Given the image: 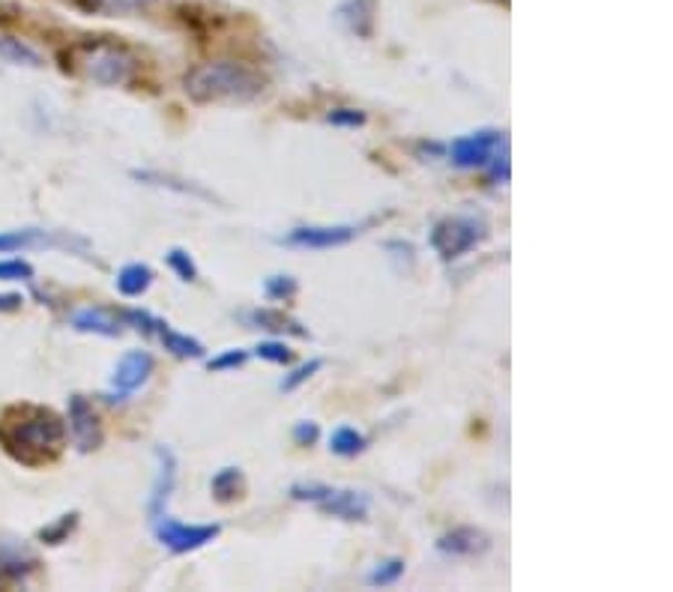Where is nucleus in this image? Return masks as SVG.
<instances>
[{
  "mask_svg": "<svg viewBox=\"0 0 673 592\" xmlns=\"http://www.w3.org/2000/svg\"><path fill=\"white\" fill-rule=\"evenodd\" d=\"M72 329L78 333H90V335H106V338H117L123 333V320L108 312V308L99 306H87L72 312Z\"/></svg>",
  "mask_w": 673,
  "mask_h": 592,
  "instance_id": "obj_15",
  "label": "nucleus"
},
{
  "mask_svg": "<svg viewBox=\"0 0 673 592\" xmlns=\"http://www.w3.org/2000/svg\"><path fill=\"white\" fill-rule=\"evenodd\" d=\"M297 290H299V285L294 276L264 278V296H267V299H276V303H288V299L297 296Z\"/></svg>",
  "mask_w": 673,
  "mask_h": 592,
  "instance_id": "obj_24",
  "label": "nucleus"
},
{
  "mask_svg": "<svg viewBox=\"0 0 673 592\" xmlns=\"http://www.w3.org/2000/svg\"><path fill=\"white\" fill-rule=\"evenodd\" d=\"M33 264L24 258H7L0 260V282H33Z\"/></svg>",
  "mask_w": 673,
  "mask_h": 592,
  "instance_id": "obj_27",
  "label": "nucleus"
},
{
  "mask_svg": "<svg viewBox=\"0 0 673 592\" xmlns=\"http://www.w3.org/2000/svg\"><path fill=\"white\" fill-rule=\"evenodd\" d=\"M156 482H154V494H150V503H147V512H150V521L159 515H165V506H168V497H171L174 482H177V458L168 446H159L156 450Z\"/></svg>",
  "mask_w": 673,
  "mask_h": 592,
  "instance_id": "obj_13",
  "label": "nucleus"
},
{
  "mask_svg": "<svg viewBox=\"0 0 673 592\" xmlns=\"http://www.w3.org/2000/svg\"><path fill=\"white\" fill-rule=\"evenodd\" d=\"M503 150H509L506 135L497 132V129H479V132L455 138L453 147H449V159H453L455 168H464V171H476V168L485 171Z\"/></svg>",
  "mask_w": 673,
  "mask_h": 592,
  "instance_id": "obj_6",
  "label": "nucleus"
},
{
  "mask_svg": "<svg viewBox=\"0 0 673 592\" xmlns=\"http://www.w3.org/2000/svg\"><path fill=\"white\" fill-rule=\"evenodd\" d=\"M97 10L106 12H135V10H147V7H154L156 0H90Z\"/></svg>",
  "mask_w": 673,
  "mask_h": 592,
  "instance_id": "obj_32",
  "label": "nucleus"
},
{
  "mask_svg": "<svg viewBox=\"0 0 673 592\" xmlns=\"http://www.w3.org/2000/svg\"><path fill=\"white\" fill-rule=\"evenodd\" d=\"M154 533L159 539V545L168 547L171 554H192L198 547L210 545L212 539L221 533L219 524H184L168 512L154 517Z\"/></svg>",
  "mask_w": 673,
  "mask_h": 592,
  "instance_id": "obj_7",
  "label": "nucleus"
},
{
  "mask_svg": "<svg viewBox=\"0 0 673 592\" xmlns=\"http://www.w3.org/2000/svg\"><path fill=\"white\" fill-rule=\"evenodd\" d=\"M67 431L81 452H93L102 446V422H99L97 407L87 402L85 395H72L69 398Z\"/></svg>",
  "mask_w": 673,
  "mask_h": 592,
  "instance_id": "obj_9",
  "label": "nucleus"
},
{
  "mask_svg": "<svg viewBox=\"0 0 673 592\" xmlns=\"http://www.w3.org/2000/svg\"><path fill=\"white\" fill-rule=\"evenodd\" d=\"M117 294L126 296V299H135V296L147 294V287L154 285V269L147 264H126L115 278Z\"/></svg>",
  "mask_w": 673,
  "mask_h": 592,
  "instance_id": "obj_18",
  "label": "nucleus"
},
{
  "mask_svg": "<svg viewBox=\"0 0 673 592\" xmlns=\"http://www.w3.org/2000/svg\"><path fill=\"white\" fill-rule=\"evenodd\" d=\"M246 320L273 335H297V338H306L308 335L294 317H288L285 312H279V308H255V312L246 315Z\"/></svg>",
  "mask_w": 673,
  "mask_h": 592,
  "instance_id": "obj_17",
  "label": "nucleus"
},
{
  "mask_svg": "<svg viewBox=\"0 0 673 592\" xmlns=\"http://www.w3.org/2000/svg\"><path fill=\"white\" fill-rule=\"evenodd\" d=\"M320 437V428L318 422L311 420H303L294 425V440H297V446H315Z\"/></svg>",
  "mask_w": 673,
  "mask_h": 592,
  "instance_id": "obj_33",
  "label": "nucleus"
},
{
  "mask_svg": "<svg viewBox=\"0 0 673 592\" xmlns=\"http://www.w3.org/2000/svg\"><path fill=\"white\" fill-rule=\"evenodd\" d=\"M21 303H24L21 294H0V315H3V312H16Z\"/></svg>",
  "mask_w": 673,
  "mask_h": 592,
  "instance_id": "obj_34",
  "label": "nucleus"
},
{
  "mask_svg": "<svg viewBox=\"0 0 673 592\" xmlns=\"http://www.w3.org/2000/svg\"><path fill=\"white\" fill-rule=\"evenodd\" d=\"M246 359H249L246 351H240V347H231V351H225V354L212 356L210 363H207V368H210V372H234V368H240Z\"/></svg>",
  "mask_w": 673,
  "mask_h": 592,
  "instance_id": "obj_30",
  "label": "nucleus"
},
{
  "mask_svg": "<svg viewBox=\"0 0 673 592\" xmlns=\"http://www.w3.org/2000/svg\"><path fill=\"white\" fill-rule=\"evenodd\" d=\"M329 450H333V455H338V458H356L359 452L366 450V437L356 428H350V425H342V428L333 431Z\"/></svg>",
  "mask_w": 673,
  "mask_h": 592,
  "instance_id": "obj_21",
  "label": "nucleus"
},
{
  "mask_svg": "<svg viewBox=\"0 0 673 592\" xmlns=\"http://www.w3.org/2000/svg\"><path fill=\"white\" fill-rule=\"evenodd\" d=\"M255 356L264 359V363L288 365L290 359H294V351H290L285 342H260L258 347H255Z\"/></svg>",
  "mask_w": 673,
  "mask_h": 592,
  "instance_id": "obj_28",
  "label": "nucleus"
},
{
  "mask_svg": "<svg viewBox=\"0 0 673 592\" xmlns=\"http://www.w3.org/2000/svg\"><path fill=\"white\" fill-rule=\"evenodd\" d=\"M404 574V560L402 556H393V560H384L377 563L372 572H368V586H393V583L402 581Z\"/></svg>",
  "mask_w": 673,
  "mask_h": 592,
  "instance_id": "obj_23",
  "label": "nucleus"
},
{
  "mask_svg": "<svg viewBox=\"0 0 673 592\" xmlns=\"http://www.w3.org/2000/svg\"><path fill=\"white\" fill-rule=\"evenodd\" d=\"M39 569L37 551L19 535L0 533V581H24Z\"/></svg>",
  "mask_w": 673,
  "mask_h": 592,
  "instance_id": "obj_11",
  "label": "nucleus"
},
{
  "mask_svg": "<svg viewBox=\"0 0 673 592\" xmlns=\"http://www.w3.org/2000/svg\"><path fill=\"white\" fill-rule=\"evenodd\" d=\"M165 260H168V267L177 273L180 282H195V278H198V267H195L192 255L186 249H171L165 255Z\"/></svg>",
  "mask_w": 673,
  "mask_h": 592,
  "instance_id": "obj_26",
  "label": "nucleus"
},
{
  "mask_svg": "<svg viewBox=\"0 0 673 592\" xmlns=\"http://www.w3.org/2000/svg\"><path fill=\"white\" fill-rule=\"evenodd\" d=\"M24 249H81L87 251L85 237H72V234H58V230L42 228H19V230H0V255L7 251Z\"/></svg>",
  "mask_w": 673,
  "mask_h": 592,
  "instance_id": "obj_8",
  "label": "nucleus"
},
{
  "mask_svg": "<svg viewBox=\"0 0 673 592\" xmlns=\"http://www.w3.org/2000/svg\"><path fill=\"white\" fill-rule=\"evenodd\" d=\"M154 335L162 342V347L168 351L171 356H177V359H201L204 356V344L198 342V338H192V335L186 333H177L171 324H165V320H159L154 329Z\"/></svg>",
  "mask_w": 673,
  "mask_h": 592,
  "instance_id": "obj_16",
  "label": "nucleus"
},
{
  "mask_svg": "<svg viewBox=\"0 0 673 592\" xmlns=\"http://www.w3.org/2000/svg\"><path fill=\"white\" fill-rule=\"evenodd\" d=\"M491 547V539L476 526H455L437 539V551L446 556H479Z\"/></svg>",
  "mask_w": 673,
  "mask_h": 592,
  "instance_id": "obj_14",
  "label": "nucleus"
},
{
  "mask_svg": "<svg viewBox=\"0 0 673 592\" xmlns=\"http://www.w3.org/2000/svg\"><path fill=\"white\" fill-rule=\"evenodd\" d=\"M320 368H324V359H308V363H303L299 368H294V372H290L288 377L281 381V389H285V392L299 389V386H303L306 381H311V377H315Z\"/></svg>",
  "mask_w": 673,
  "mask_h": 592,
  "instance_id": "obj_29",
  "label": "nucleus"
},
{
  "mask_svg": "<svg viewBox=\"0 0 673 592\" xmlns=\"http://www.w3.org/2000/svg\"><path fill=\"white\" fill-rule=\"evenodd\" d=\"M67 422L51 407L10 404L0 413V450L21 467H51L67 452Z\"/></svg>",
  "mask_w": 673,
  "mask_h": 592,
  "instance_id": "obj_1",
  "label": "nucleus"
},
{
  "mask_svg": "<svg viewBox=\"0 0 673 592\" xmlns=\"http://www.w3.org/2000/svg\"><path fill=\"white\" fill-rule=\"evenodd\" d=\"M342 21L354 30L356 37H372V24H375V0H345L338 10Z\"/></svg>",
  "mask_w": 673,
  "mask_h": 592,
  "instance_id": "obj_19",
  "label": "nucleus"
},
{
  "mask_svg": "<svg viewBox=\"0 0 673 592\" xmlns=\"http://www.w3.org/2000/svg\"><path fill=\"white\" fill-rule=\"evenodd\" d=\"M76 524H78V512L60 515L55 524L42 526V530H39V539H42L46 545H60V542H67V535L76 530Z\"/></svg>",
  "mask_w": 673,
  "mask_h": 592,
  "instance_id": "obj_25",
  "label": "nucleus"
},
{
  "mask_svg": "<svg viewBox=\"0 0 673 592\" xmlns=\"http://www.w3.org/2000/svg\"><path fill=\"white\" fill-rule=\"evenodd\" d=\"M0 58L10 60V63H19V67H42V58H39L37 48H30L28 42L12 37H0Z\"/></svg>",
  "mask_w": 673,
  "mask_h": 592,
  "instance_id": "obj_22",
  "label": "nucleus"
},
{
  "mask_svg": "<svg viewBox=\"0 0 673 592\" xmlns=\"http://www.w3.org/2000/svg\"><path fill=\"white\" fill-rule=\"evenodd\" d=\"M485 239H488V225L476 216H443L428 234V243L441 255L443 264L471 255Z\"/></svg>",
  "mask_w": 673,
  "mask_h": 592,
  "instance_id": "obj_4",
  "label": "nucleus"
},
{
  "mask_svg": "<svg viewBox=\"0 0 673 592\" xmlns=\"http://www.w3.org/2000/svg\"><path fill=\"white\" fill-rule=\"evenodd\" d=\"M156 368V359L150 351H129V354L117 363L115 374H111V398H129L132 392H138L150 381V374Z\"/></svg>",
  "mask_w": 673,
  "mask_h": 592,
  "instance_id": "obj_10",
  "label": "nucleus"
},
{
  "mask_svg": "<svg viewBox=\"0 0 673 592\" xmlns=\"http://www.w3.org/2000/svg\"><path fill=\"white\" fill-rule=\"evenodd\" d=\"M356 234H359V228H354V225H311V228H294L281 243H285V246H294V249L320 251L347 246Z\"/></svg>",
  "mask_w": 673,
  "mask_h": 592,
  "instance_id": "obj_12",
  "label": "nucleus"
},
{
  "mask_svg": "<svg viewBox=\"0 0 673 592\" xmlns=\"http://www.w3.org/2000/svg\"><path fill=\"white\" fill-rule=\"evenodd\" d=\"M290 497L299 503H311L318 506L324 515L342 517V521H363L368 515L372 500L363 491H350V487H329L320 482H297L290 487Z\"/></svg>",
  "mask_w": 673,
  "mask_h": 592,
  "instance_id": "obj_5",
  "label": "nucleus"
},
{
  "mask_svg": "<svg viewBox=\"0 0 673 592\" xmlns=\"http://www.w3.org/2000/svg\"><path fill=\"white\" fill-rule=\"evenodd\" d=\"M69 67L102 87H129L138 76V58L115 39H87L69 51Z\"/></svg>",
  "mask_w": 673,
  "mask_h": 592,
  "instance_id": "obj_3",
  "label": "nucleus"
},
{
  "mask_svg": "<svg viewBox=\"0 0 673 592\" xmlns=\"http://www.w3.org/2000/svg\"><path fill=\"white\" fill-rule=\"evenodd\" d=\"M184 90L198 106H210V102H249V99L264 93V78H260V72L246 67V63L210 60V63H198V67L186 72Z\"/></svg>",
  "mask_w": 673,
  "mask_h": 592,
  "instance_id": "obj_2",
  "label": "nucleus"
},
{
  "mask_svg": "<svg viewBox=\"0 0 673 592\" xmlns=\"http://www.w3.org/2000/svg\"><path fill=\"white\" fill-rule=\"evenodd\" d=\"M327 124L342 126V129H356V126L366 124V111H359V108H333L327 115Z\"/></svg>",
  "mask_w": 673,
  "mask_h": 592,
  "instance_id": "obj_31",
  "label": "nucleus"
},
{
  "mask_svg": "<svg viewBox=\"0 0 673 592\" xmlns=\"http://www.w3.org/2000/svg\"><path fill=\"white\" fill-rule=\"evenodd\" d=\"M243 473L237 467H221L210 482L212 497L219 503H234V500L243 497Z\"/></svg>",
  "mask_w": 673,
  "mask_h": 592,
  "instance_id": "obj_20",
  "label": "nucleus"
}]
</instances>
